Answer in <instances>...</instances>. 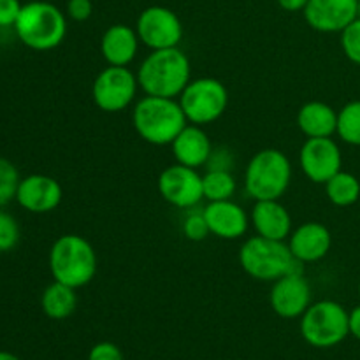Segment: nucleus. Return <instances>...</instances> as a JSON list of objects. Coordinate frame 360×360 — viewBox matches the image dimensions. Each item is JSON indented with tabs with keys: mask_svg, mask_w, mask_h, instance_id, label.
<instances>
[{
	"mask_svg": "<svg viewBox=\"0 0 360 360\" xmlns=\"http://www.w3.org/2000/svg\"><path fill=\"white\" fill-rule=\"evenodd\" d=\"M137 81L146 95L178 98L192 81L188 56L179 48L155 49L139 65Z\"/></svg>",
	"mask_w": 360,
	"mask_h": 360,
	"instance_id": "obj_1",
	"label": "nucleus"
},
{
	"mask_svg": "<svg viewBox=\"0 0 360 360\" xmlns=\"http://www.w3.org/2000/svg\"><path fill=\"white\" fill-rule=\"evenodd\" d=\"M132 125L143 141L165 146L188 125V120L178 98L144 95L134 105Z\"/></svg>",
	"mask_w": 360,
	"mask_h": 360,
	"instance_id": "obj_2",
	"label": "nucleus"
},
{
	"mask_svg": "<svg viewBox=\"0 0 360 360\" xmlns=\"http://www.w3.org/2000/svg\"><path fill=\"white\" fill-rule=\"evenodd\" d=\"M49 271L55 281L72 288L86 287L97 274V252L79 234H63L49 250Z\"/></svg>",
	"mask_w": 360,
	"mask_h": 360,
	"instance_id": "obj_3",
	"label": "nucleus"
},
{
	"mask_svg": "<svg viewBox=\"0 0 360 360\" xmlns=\"http://www.w3.org/2000/svg\"><path fill=\"white\" fill-rule=\"evenodd\" d=\"M18 39L34 51L58 48L67 35V14L44 0L23 4L14 25Z\"/></svg>",
	"mask_w": 360,
	"mask_h": 360,
	"instance_id": "obj_4",
	"label": "nucleus"
},
{
	"mask_svg": "<svg viewBox=\"0 0 360 360\" xmlns=\"http://www.w3.org/2000/svg\"><path fill=\"white\" fill-rule=\"evenodd\" d=\"M239 264L250 278L257 281H276L294 271H302V264L292 255L288 243L253 236L239 250Z\"/></svg>",
	"mask_w": 360,
	"mask_h": 360,
	"instance_id": "obj_5",
	"label": "nucleus"
},
{
	"mask_svg": "<svg viewBox=\"0 0 360 360\" xmlns=\"http://www.w3.org/2000/svg\"><path fill=\"white\" fill-rule=\"evenodd\" d=\"M292 181L290 158L276 148L257 151L245 171V190L253 200L280 199Z\"/></svg>",
	"mask_w": 360,
	"mask_h": 360,
	"instance_id": "obj_6",
	"label": "nucleus"
},
{
	"mask_svg": "<svg viewBox=\"0 0 360 360\" xmlns=\"http://www.w3.org/2000/svg\"><path fill=\"white\" fill-rule=\"evenodd\" d=\"M301 336L315 348H333L350 336V313L336 301H319L301 316Z\"/></svg>",
	"mask_w": 360,
	"mask_h": 360,
	"instance_id": "obj_7",
	"label": "nucleus"
},
{
	"mask_svg": "<svg viewBox=\"0 0 360 360\" xmlns=\"http://www.w3.org/2000/svg\"><path fill=\"white\" fill-rule=\"evenodd\" d=\"M178 101L188 123L204 127L224 115L229 104V91L214 77H197L186 84Z\"/></svg>",
	"mask_w": 360,
	"mask_h": 360,
	"instance_id": "obj_8",
	"label": "nucleus"
},
{
	"mask_svg": "<svg viewBox=\"0 0 360 360\" xmlns=\"http://www.w3.org/2000/svg\"><path fill=\"white\" fill-rule=\"evenodd\" d=\"M139 81L129 67L109 65L97 74L91 86L95 105L104 112H120L136 101Z\"/></svg>",
	"mask_w": 360,
	"mask_h": 360,
	"instance_id": "obj_9",
	"label": "nucleus"
},
{
	"mask_svg": "<svg viewBox=\"0 0 360 360\" xmlns=\"http://www.w3.org/2000/svg\"><path fill=\"white\" fill-rule=\"evenodd\" d=\"M141 42L155 49L178 48L183 39V23L178 14L164 6H150L141 11L136 23Z\"/></svg>",
	"mask_w": 360,
	"mask_h": 360,
	"instance_id": "obj_10",
	"label": "nucleus"
},
{
	"mask_svg": "<svg viewBox=\"0 0 360 360\" xmlns=\"http://www.w3.org/2000/svg\"><path fill=\"white\" fill-rule=\"evenodd\" d=\"M158 192L171 206L188 210L204 199L202 176L197 172V169L176 162L174 165L165 167L158 176Z\"/></svg>",
	"mask_w": 360,
	"mask_h": 360,
	"instance_id": "obj_11",
	"label": "nucleus"
},
{
	"mask_svg": "<svg viewBox=\"0 0 360 360\" xmlns=\"http://www.w3.org/2000/svg\"><path fill=\"white\" fill-rule=\"evenodd\" d=\"M299 165L309 181L326 185L341 171L343 157L333 137H308L299 151Z\"/></svg>",
	"mask_w": 360,
	"mask_h": 360,
	"instance_id": "obj_12",
	"label": "nucleus"
},
{
	"mask_svg": "<svg viewBox=\"0 0 360 360\" xmlns=\"http://www.w3.org/2000/svg\"><path fill=\"white\" fill-rule=\"evenodd\" d=\"M269 302L273 311L281 319H301L311 306V287L302 271H294L273 281Z\"/></svg>",
	"mask_w": 360,
	"mask_h": 360,
	"instance_id": "obj_13",
	"label": "nucleus"
},
{
	"mask_svg": "<svg viewBox=\"0 0 360 360\" xmlns=\"http://www.w3.org/2000/svg\"><path fill=\"white\" fill-rule=\"evenodd\" d=\"M359 0H309L304 20L313 30L322 34L343 32L354 20H357Z\"/></svg>",
	"mask_w": 360,
	"mask_h": 360,
	"instance_id": "obj_14",
	"label": "nucleus"
},
{
	"mask_svg": "<svg viewBox=\"0 0 360 360\" xmlns=\"http://www.w3.org/2000/svg\"><path fill=\"white\" fill-rule=\"evenodd\" d=\"M63 197L62 185L46 174H30L21 178L16 192V202L28 213H51L60 206Z\"/></svg>",
	"mask_w": 360,
	"mask_h": 360,
	"instance_id": "obj_15",
	"label": "nucleus"
},
{
	"mask_svg": "<svg viewBox=\"0 0 360 360\" xmlns=\"http://www.w3.org/2000/svg\"><path fill=\"white\" fill-rule=\"evenodd\" d=\"M333 246V234L319 221H306L288 236V248L301 264H313L322 260Z\"/></svg>",
	"mask_w": 360,
	"mask_h": 360,
	"instance_id": "obj_16",
	"label": "nucleus"
},
{
	"mask_svg": "<svg viewBox=\"0 0 360 360\" xmlns=\"http://www.w3.org/2000/svg\"><path fill=\"white\" fill-rule=\"evenodd\" d=\"M202 211L211 234L225 241L243 238L252 224L248 213L232 199L210 202Z\"/></svg>",
	"mask_w": 360,
	"mask_h": 360,
	"instance_id": "obj_17",
	"label": "nucleus"
},
{
	"mask_svg": "<svg viewBox=\"0 0 360 360\" xmlns=\"http://www.w3.org/2000/svg\"><path fill=\"white\" fill-rule=\"evenodd\" d=\"M257 236L274 239V241H287L292 234V217L287 207L274 200H255L250 217Z\"/></svg>",
	"mask_w": 360,
	"mask_h": 360,
	"instance_id": "obj_18",
	"label": "nucleus"
},
{
	"mask_svg": "<svg viewBox=\"0 0 360 360\" xmlns=\"http://www.w3.org/2000/svg\"><path fill=\"white\" fill-rule=\"evenodd\" d=\"M176 162L186 167L199 169L213 157V144L200 125L188 123L171 143Z\"/></svg>",
	"mask_w": 360,
	"mask_h": 360,
	"instance_id": "obj_19",
	"label": "nucleus"
},
{
	"mask_svg": "<svg viewBox=\"0 0 360 360\" xmlns=\"http://www.w3.org/2000/svg\"><path fill=\"white\" fill-rule=\"evenodd\" d=\"M139 35L136 28L129 25L116 23L111 25L108 30L102 34L101 39V53L108 65L127 67L134 62L139 51Z\"/></svg>",
	"mask_w": 360,
	"mask_h": 360,
	"instance_id": "obj_20",
	"label": "nucleus"
},
{
	"mask_svg": "<svg viewBox=\"0 0 360 360\" xmlns=\"http://www.w3.org/2000/svg\"><path fill=\"white\" fill-rule=\"evenodd\" d=\"M297 125L306 137H333L338 130V112L326 102H306L297 112Z\"/></svg>",
	"mask_w": 360,
	"mask_h": 360,
	"instance_id": "obj_21",
	"label": "nucleus"
},
{
	"mask_svg": "<svg viewBox=\"0 0 360 360\" xmlns=\"http://www.w3.org/2000/svg\"><path fill=\"white\" fill-rule=\"evenodd\" d=\"M41 308L44 315L51 320L69 319L77 308L76 288L60 283V281H53L42 292Z\"/></svg>",
	"mask_w": 360,
	"mask_h": 360,
	"instance_id": "obj_22",
	"label": "nucleus"
},
{
	"mask_svg": "<svg viewBox=\"0 0 360 360\" xmlns=\"http://www.w3.org/2000/svg\"><path fill=\"white\" fill-rule=\"evenodd\" d=\"M327 199L338 207H350L360 199V181L352 172L341 169L326 183Z\"/></svg>",
	"mask_w": 360,
	"mask_h": 360,
	"instance_id": "obj_23",
	"label": "nucleus"
},
{
	"mask_svg": "<svg viewBox=\"0 0 360 360\" xmlns=\"http://www.w3.org/2000/svg\"><path fill=\"white\" fill-rule=\"evenodd\" d=\"M236 188H238V183L229 169L213 167L202 176L204 199L210 202L232 199L236 195Z\"/></svg>",
	"mask_w": 360,
	"mask_h": 360,
	"instance_id": "obj_24",
	"label": "nucleus"
},
{
	"mask_svg": "<svg viewBox=\"0 0 360 360\" xmlns=\"http://www.w3.org/2000/svg\"><path fill=\"white\" fill-rule=\"evenodd\" d=\"M338 136L352 146H360V101H352L338 111Z\"/></svg>",
	"mask_w": 360,
	"mask_h": 360,
	"instance_id": "obj_25",
	"label": "nucleus"
},
{
	"mask_svg": "<svg viewBox=\"0 0 360 360\" xmlns=\"http://www.w3.org/2000/svg\"><path fill=\"white\" fill-rule=\"evenodd\" d=\"M20 181L21 178L16 165L11 160H7V158L0 157V210L7 206L11 200H16Z\"/></svg>",
	"mask_w": 360,
	"mask_h": 360,
	"instance_id": "obj_26",
	"label": "nucleus"
},
{
	"mask_svg": "<svg viewBox=\"0 0 360 360\" xmlns=\"http://www.w3.org/2000/svg\"><path fill=\"white\" fill-rule=\"evenodd\" d=\"M20 225L13 214L0 210V253H7L20 243Z\"/></svg>",
	"mask_w": 360,
	"mask_h": 360,
	"instance_id": "obj_27",
	"label": "nucleus"
},
{
	"mask_svg": "<svg viewBox=\"0 0 360 360\" xmlns=\"http://www.w3.org/2000/svg\"><path fill=\"white\" fill-rule=\"evenodd\" d=\"M181 231L188 241H204L211 234L210 225H207L206 217H204V211H192V213L186 214L185 220H183Z\"/></svg>",
	"mask_w": 360,
	"mask_h": 360,
	"instance_id": "obj_28",
	"label": "nucleus"
},
{
	"mask_svg": "<svg viewBox=\"0 0 360 360\" xmlns=\"http://www.w3.org/2000/svg\"><path fill=\"white\" fill-rule=\"evenodd\" d=\"M341 49L352 63L360 65V18L341 32Z\"/></svg>",
	"mask_w": 360,
	"mask_h": 360,
	"instance_id": "obj_29",
	"label": "nucleus"
},
{
	"mask_svg": "<svg viewBox=\"0 0 360 360\" xmlns=\"http://www.w3.org/2000/svg\"><path fill=\"white\" fill-rule=\"evenodd\" d=\"M23 4L20 0H0V28H14Z\"/></svg>",
	"mask_w": 360,
	"mask_h": 360,
	"instance_id": "obj_30",
	"label": "nucleus"
},
{
	"mask_svg": "<svg viewBox=\"0 0 360 360\" xmlns=\"http://www.w3.org/2000/svg\"><path fill=\"white\" fill-rule=\"evenodd\" d=\"M88 360H123V354L111 341H102L91 347Z\"/></svg>",
	"mask_w": 360,
	"mask_h": 360,
	"instance_id": "obj_31",
	"label": "nucleus"
},
{
	"mask_svg": "<svg viewBox=\"0 0 360 360\" xmlns=\"http://www.w3.org/2000/svg\"><path fill=\"white\" fill-rule=\"evenodd\" d=\"M65 13L72 21H86L94 14V2L91 0H67Z\"/></svg>",
	"mask_w": 360,
	"mask_h": 360,
	"instance_id": "obj_32",
	"label": "nucleus"
},
{
	"mask_svg": "<svg viewBox=\"0 0 360 360\" xmlns=\"http://www.w3.org/2000/svg\"><path fill=\"white\" fill-rule=\"evenodd\" d=\"M309 0H278L280 7L288 13H299V11H304L308 6Z\"/></svg>",
	"mask_w": 360,
	"mask_h": 360,
	"instance_id": "obj_33",
	"label": "nucleus"
},
{
	"mask_svg": "<svg viewBox=\"0 0 360 360\" xmlns=\"http://www.w3.org/2000/svg\"><path fill=\"white\" fill-rule=\"evenodd\" d=\"M350 334L360 341V306L350 311Z\"/></svg>",
	"mask_w": 360,
	"mask_h": 360,
	"instance_id": "obj_34",
	"label": "nucleus"
},
{
	"mask_svg": "<svg viewBox=\"0 0 360 360\" xmlns=\"http://www.w3.org/2000/svg\"><path fill=\"white\" fill-rule=\"evenodd\" d=\"M0 360H21V359L16 357L14 354H11V352L0 350Z\"/></svg>",
	"mask_w": 360,
	"mask_h": 360,
	"instance_id": "obj_35",
	"label": "nucleus"
},
{
	"mask_svg": "<svg viewBox=\"0 0 360 360\" xmlns=\"http://www.w3.org/2000/svg\"><path fill=\"white\" fill-rule=\"evenodd\" d=\"M357 18H360V0H359V6H357Z\"/></svg>",
	"mask_w": 360,
	"mask_h": 360,
	"instance_id": "obj_36",
	"label": "nucleus"
},
{
	"mask_svg": "<svg viewBox=\"0 0 360 360\" xmlns=\"http://www.w3.org/2000/svg\"><path fill=\"white\" fill-rule=\"evenodd\" d=\"M359 297H360V281H359Z\"/></svg>",
	"mask_w": 360,
	"mask_h": 360,
	"instance_id": "obj_37",
	"label": "nucleus"
}]
</instances>
